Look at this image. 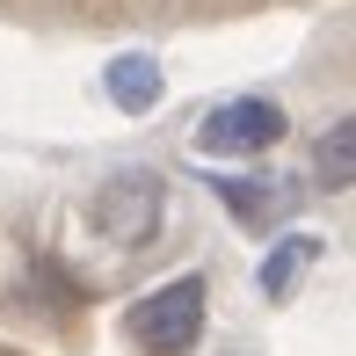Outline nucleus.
<instances>
[{
  "label": "nucleus",
  "instance_id": "obj_2",
  "mask_svg": "<svg viewBox=\"0 0 356 356\" xmlns=\"http://www.w3.org/2000/svg\"><path fill=\"white\" fill-rule=\"evenodd\" d=\"M204 277H175V284H160L153 298H138V313H131V334H138V349L145 356H189L197 349V334H204Z\"/></svg>",
  "mask_w": 356,
  "mask_h": 356
},
{
  "label": "nucleus",
  "instance_id": "obj_4",
  "mask_svg": "<svg viewBox=\"0 0 356 356\" xmlns=\"http://www.w3.org/2000/svg\"><path fill=\"white\" fill-rule=\"evenodd\" d=\"M109 102H117V109H131V117H138V109H153L160 102V66H153V58H117V66H109Z\"/></svg>",
  "mask_w": 356,
  "mask_h": 356
},
{
  "label": "nucleus",
  "instance_id": "obj_3",
  "mask_svg": "<svg viewBox=\"0 0 356 356\" xmlns=\"http://www.w3.org/2000/svg\"><path fill=\"white\" fill-rule=\"evenodd\" d=\"M277 138H284V109L262 102V95L218 102L211 117L197 124V153H204V160H248V153H269Z\"/></svg>",
  "mask_w": 356,
  "mask_h": 356
},
{
  "label": "nucleus",
  "instance_id": "obj_1",
  "mask_svg": "<svg viewBox=\"0 0 356 356\" xmlns=\"http://www.w3.org/2000/svg\"><path fill=\"white\" fill-rule=\"evenodd\" d=\"M168 218V182L153 168H117L88 204V225L109 240V248H145Z\"/></svg>",
  "mask_w": 356,
  "mask_h": 356
},
{
  "label": "nucleus",
  "instance_id": "obj_6",
  "mask_svg": "<svg viewBox=\"0 0 356 356\" xmlns=\"http://www.w3.org/2000/svg\"><path fill=\"white\" fill-rule=\"evenodd\" d=\"M305 262H313V240H284V254H277V262H262V291H269V298H284L291 277H298Z\"/></svg>",
  "mask_w": 356,
  "mask_h": 356
},
{
  "label": "nucleus",
  "instance_id": "obj_5",
  "mask_svg": "<svg viewBox=\"0 0 356 356\" xmlns=\"http://www.w3.org/2000/svg\"><path fill=\"white\" fill-rule=\"evenodd\" d=\"M349 175H356V124L342 117L327 138H320V182H327V189H349Z\"/></svg>",
  "mask_w": 356,
  "mask_h": 356
}]
</instances>
